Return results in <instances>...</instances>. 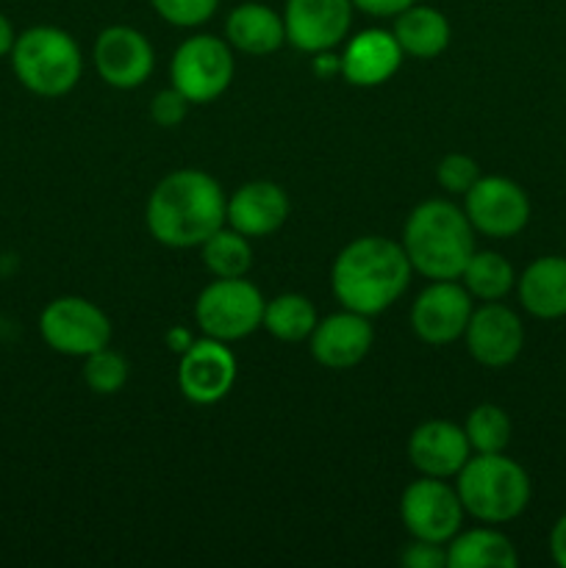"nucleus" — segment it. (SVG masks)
I'll use <instances>...</instances> for the list:
<instances>
[{
  "instance_id": "nucleus-24",
  "label": "nucleus",
  "mask_w": 566,
  "mask_h": 568,
  "mask_svg": "<svg viewBox=\"0 0 566 568\" xmlns=\"http://www.w3.org/2000/svg\"><path fill=\"white\" fill-rule=\"evenodd\" d=\"M316 322H320V316H316L314 303L309 297H303V294H277L275 300H266L261 327L270 336H275L277 342L297 344L314 333Z\"/></svg>"
},
{
  "instance_id": "nucleus-36",
  "label": "nucleus",
  "mask_w": 566,
  "mask_h": 568,
  "mask_svg": "<svg viewBox=\"0 0 566 568\" xmlns=\"http://www.w3.org/2000/svg\"><path fill=\"white\" fill-rule=\"evenodd\" d=\"M192 342H194V338L189 336L186 331H172L170 333V349H178V353H183V349H186Z\"/></svg>"
},
{
  "instance_id": "nucleus-35",
  "label": "nucleus",
  "mask_w": 566,
  "mask_h": 568,
  "mask_svg": "<svg viewBox=\"0 0 566 568\" xmlns=\"http://www.w3.org/2000/svg\"><path fill=\"white\" fill-rule=\"evenodd\" d=\"M14 39H17L14 26H11L9 17H6L3 11H0V59L11 53V48H14Z\"/></svg>"
},
{
  "instance_id": "nucleus-30",
  "label": "nucleus",
  "mask_w": 566,
  "mask_h": 568,
  "mask_svg": "<svg viewBox=\"0 0 566 568\" xmlns=\"http://www.w3.org/2000/svg\"><path fill=\"white\" fill-rule=\"evenodd\" d=\"M150 3H153L155 14L170 26L194 28L214 17L220 0H150Z\"/></svg>"
},
{
  "instance_id": "nucleus-21",
  "label": "nucleus",
  "mask_w": 566,
  "mask_h": 568,
  "mask_svg": "<svg viewBox=\"0 0 566 568\" xmlns=\"http://www.w3.org/2000/svg\"><path fill=\"white\" fill-rule=\"evenodd\" d=\"M228 44L247 55H270L286 39V26L275 9L264 3H242L225 20Z\"/></svg>"
},
{
  "instance_id": "nucleus-22",
  "label": "nucleus",
  "mask_w": 566,
  "mask_h": 568,
  "mask_svg": "<svg viewBox=\"0 0 566 568\" xmlns=\"http://www.w3.org/2000/svg\"><path fill=\"white\" fill-rule=\"evenodd\" d=\"M394 39L405 55L414 59H436L449 44V22L433 6L414 3L394 17Z\"/></svg>"
},
{
  "instance_id": "nucleus-32",
  "label": "nucleus",
  "mask_w": 566,
  "mask_h": 568,
  "mask_svg": "<svg viewBox=\"0 0 566 568\" xmlns=\"http://www.w3.org/2000/svg\"><path fill=\"white\" fill-rule=\"evenodd\" d=\"M403 566L408 568H447V547L433 541H414L403 549Z\"/></svg>"
},
{
  "instance_id": "nucleus-29",
  "label": "nucleus",
  "mask_w": 566,
  "mask_h": 568,
  "mask_svg": "<svg viewBox=\"0 0 566 568\" xmlns=\"http://www.w3.org/2000/svg\"><path fill=\"white\" fill-rule=\"evenodd\" d=\"M481 178V166L466 153H447L436 166V181L444 192L464 197Z\"/></svg>"
},
{
  "instance_id": "nucleus-9",
  "label": "nucleus",
  "mask_w": 566,
  "mask_h": 568,
  "mask_svg": "<svg viewBox=\"0 0 566 568\" xmlns=\"http://www.w3.org/2000/svg\"><path fill=\"white\" fill-rule=\"evenodd\" d=\"M464 514L458 491L438 477L414 480L400 499V516L411 538L444 544V547L461 530Z\"/></svg>"
},
{
  "instance_id": "nucleus-10",
  "label": "nucleus",
  "mask_w": 566,
  "mask_h": 568,
  "mask_svg": "<svg viewBox=\"0 0 566 568\" xmlns=\"http://www.w3.org/2000/svg\"><path fill=\"white\" fill-rule=\"evenodd\" d=\"M464 211L472 227L483 236L511 239L525 231L530 220V200L511 178L481 175L464 194Z\"/></svg>"
},
{
  "instance_id": "nucleus-16",
  "label": "nucleus",
  "mask_w": 566,
  "mask_h": 568,
  "mask_svg": "<svg viewBox=\"0 0 566 568\" xmlns=\"http://www.w3.org/2000/svg\"><path fill=\"white\" fill-rule=\"evenodd\" d=\"M311 355L325 369H353L370 355L375 331L370 316L355 314L344 308L342 314H331L316 322L314 333L309 336Z\"/></svg>"
},
{
  "instance_id": "nucleus-5",
  "label": "nucleus",
  "mask_w": 566,
  "mask_h": 568,
  "mask_svg": "<svg viewBox=\"0 0 566 568\" xmlns=\"http://www.w3.org/2000/svg\"><path fill=\"white\" fill-rule=\"evenodd\" d=\"M9 55L17 81L39 98H61L72 92L83 75L81 48L64 28H28L17 33Z\"/></svg>"
},
{
  "instance_id": "nucleus-6",
  "label": "nucleus",
  "mask_w": 566,
  "mask_h": 568,
  "mask_svg": "<svg viewBox=\"0 0 566 568\" xmlns=\"http://www.w3.org/2000/svg\"><path fill=\"white\" fill-rule=\"evenodd\" d=\"M264 294L244 277H216L200 292L194 320L200 331L220 342H239L264 322Z\"/></svg>"
},
{
  "instance_id": "nucleus-34",
  "label": "nucleus",
  "mask_w": 566,
  "mask_h": 568,
  "mask_svg": "<svg viewBox=\"0 0 566 568\" xmlns=\"http://www.w3.org/2000/svg\"><path fill=\"white\" fill-rule=\"evenodd\" d=\"M549 552H553L555 564L566 568V514L555 521L553 532H549Z\"/></svg>"
},
{
  "instance_id": "nucleus-2",
  "label": "nucleus",
  "mask_w": 566,
  "mask_h": 568,
  "mask_svg": "<svg viewBox=\"0 0 566 568\" xmlns=\"http://www.w3.org/2000/svg\"><path fill=\"white\" fill-rule=\"evenodd\" d=\"M411 272L403 244L386 236H358L333 261L331 286L344 308L375 316L403 297Z\"/></svg>"
},
{
  "instance_id": "nucleus-33",
  "label": "nucleus",
  "mask_w": 566,
  "mask_h": 568,
  "mask_svg": "<svg viewBox=\"0 0 566 568\" xmlns=\"http://www.w3.org/2000/svg\"><path fill=\"white\" fill-rule=\"evenodd\" d=\"M414 3L416 0H353L355 9H361L364 14L372 17H397L400 11H405Z\"/></svg>"
},
{
  "instance_id": "nucleus-7",
  "label": "nucleus",
  "mask_w": 566,
  "mask_h": 568,
  "mask_svg": "<svg viewBox=\"0 0 566 568\" xmlns=\"http://www.w3.org/2000/svg\"><path fill=\"white\" fill-rule=\"evenodd\" d=\"M233 70L236 61L228 39H216L211 33H198L178 44L170 64L172 87L189 103H211L220 98L231 87Z\"/></svg>"
},
{
  "instance_id": "nucleus-12",
  "label": "nucleus",
  "mask_w": 566,
  "mask_h": 568,
  "mask_svg": "<svg viewBox=\"0 0 566 568\" xmlns=\"http://www.w3.org/2000/svg\"><path fill=\"white\" fill-rule=\"evenodd\" d=\"M472 294L455 281H433L411 308V327L431 347H444L464 336L472 316Z\"/></svg>"
},
{
  "instance_id": "nucleus-14",
  "label": "nucleus",
  "mask_w": 566,
  "mask_h": 568,
  "mask_svg": "<svg viewBox=\"0 0 566 568\" xmlns=\"http://www.w3.org/2000/svg\"><path fill=\"white\" fill-rule=\"evenodd\" d=\"M155 64L153 44L131 26L103 28L94 39V70L109 87L139 89Z\"/></svg>"
},
{
  "instance_id": "nucleus-23",
  "label": "nucleus",
  "mask_w": 566,
  "mask_h": 568,
  "mask_svg": "<svg viewBox=\"0 0 566 568\" xmlns=\"http://www.w3.org/2000/svg\"><path fill=\"white\" fill-rule=\"evenodd\" d=\"M516 547L497 530H458L447 541V568H516Z\"/></svg>"
},
{
  "instance_id": "nucleus-13",
  "label": "nucleus",
  "mask_w": 566,
  "mask_h": 568,
  "mask_svg": "<svg viewBox=\"0 0 566 568\" xmlns=\"http://www.w3.org/2000/svg\"><path fill=\"white\" fill-rule=\"evenodd\" d=\"M353 9V0H286V39L303 53H325L350 33Z\"/></svg>"
},
{
  "instance_id": "nucleus-4",
  "label": "nucleus",
  "mask_w": 566,
  "mask_h": 568,
  "mask_svg": "<svg viewBox=\"0 0 566 568\" xmlns=\"http://www.w3.org/2000/svg\"><path fill=\"white\" fill-rule=\"evenodd\" d=\"M455 491L466 514L477 521L503 525L530 503V477L503 453H477L455 475Z\"/></svg>"
},
{
  "instance_id": "nucleus-11",
  "label": "nucleus",
  "mask_w": 566,
  "mask_h": 568,
  "mask_svg": "<svg viewBox=\"0 0 566 568\" xmlns=\"http://www.w3.org/2000/svg\"><path fill=\"white\" fill-rule=\"evenodd\" d=\"M236 355L220 338H198L181 353L178 386L194 405H214L228 397L236 383Z\"/></svg>"
},
{
  "instance_id": "nucleus-27",
  "label": "nucleus",
  "mask_w": 566,
  "mask_h": 568,
  "mask_svg": "<svg viewBox=\"0 0 566 568\" xmlns=\"http://www.w3.org/2000/svg\"><path fill=\"white\" fill-rule=\"evenodd\" d=\"M466 438L475 453H505L511 442V419L499 405L483 403L466 416Z\"/></svg>"
},
{
  "instance_id": "nucleus-26",
  "label": "nucleus",
  "mask_w": 566,
  "mask_h": 568,
  "mask_svg": "<svg viewBox=\"0 0 566 568\" xmlns=\"http://www.w3.org/2000/svg\"><path fill=\"white\" fill-rule=\"evenodd\" d=\"M200 247H203L205 270L214 277H244L253 264V247H250L247 236L233 227H220Z\"/></svg>"
},
{
  "instance_id": "nucleus-3",
  "label": "nucleus",
  "mask_w": 566,
  "mask_h": 568,
  "mask_svg": "<svg viewBox=\"0 0 566 568\" xmlns=\"http://www.w3.org/2000/svg\"><path fill=\"white\" fill-rule=\"evenodd\" d=\"M403 250L427 281H458L477 250L475 227L449 200H425L405 220Z\"/></svg>"
},
{
  "instance_id": "nucleus-1",
  "label": "nucleus",
  "mask_w": 566,
  "mask_h": 568,
  "mask_svg": "<svg viewBox=\"0 0 566 568\" xmlns=\"http://www.w3.org/2000/svg\"><path fill=\"white\" fill-rule=\"evenodd\" d=\"M225 211L228 197L216 178L203 170H175L150 192L148 227L166 247H200L225 227Z\"/></svg>"
},
{
  "instance_id": "nucleus-18",
  "label": "nucleus",
  "mask_w": 566,
  "mask_h": 568,
  "mask_svg": "<svg viewBox=\"0 0 566 568\" xmlns=\"http://www.w3.org/2000/svg\"><path fill=\"white\" fill-rule=\"evenodd\" d=\"M225 220L247 239H264L281 231L289 220V197L272 181H250L228 197Z\"/></svg>"
},
{
  "instance_id": "nucleus-17",
  "label": "nucleus",
  "mask_w": 566,
  "mask_h": 568,
  "mask_svg": "<svg viewBox=\"0 0 566 568\" xmlns=\"http://www.w3.org/2000/svg\"><path fill=\"white\" fill-rule=\"evenodd\" d=\"M472 458L464 427L447 419H431L416 427L408 438V460L422 477L449 480Z\"/></svg>"
},
{
  "instance_id": "nucleus-8",
  "label": "nucleus",
  "mask_w": 566,
  "mask_h": 568,
  "mask_svg": "<svg viewBox=\"0 0 566 568\" xmlns=\"http://www.w3.org/2000/svg\"><path fill=\"white\" fill-rule=\"evenodd\" d=\"M39 333L53 353L87 358L94 349L109 347L111 320L87 297H55L39 314Z\"/></svg>"
},
{
  "instance_id": "nucleus-20",
  "label": "nucleus",
  "mask_w": 566,
  "mask_h": 568,
  "mask_svg": "<svg viewBox=\"0 0 566 568\" xmlns=\"http://www.w3.org/2000/svg\"><path fill=\"white\" fill-rule=\"evenodd\" d=\"M519 303L536 320L566 316V258L544 255L536 258L516 281Z\"/></svg>"
},
{
  "instance_id": "nucleus-31",
  "label": "nucleus",
  "mask_w": 566,
  "mask_h": 568,
  "mask_svg": "<svg viewBox=\"0 0 566 568\" xmlns=\"http://www.w3.org/2000/svg\"><path fill=\"white\" fill-rule=\"evenodd\" d=\"M189 105L192 103H189V100L183 98L175 87L161 89V92L153 98V103H150V116H153L155 125L178 128L183 120H186Z\"/></svg>"
},
{
  "instance_id": "nucleus-25",
  "label": "nucleus",
  "mask_w": 566,
  "mask_h": 568,
  "mask_svg": "<svg viewBox=\"0 0 566 568\" xmlns=\"http://www.w3.org/2000/svg\"><path fill=\"white\" fill-rule=\"evenodd\" d=\"M466 292L483 303H499L516 286L514 266L494 250H475L466 270L461 272Z\"/></svg>"
},
{
  "instance_id": "nucleus-19",
  "label": "nucleus",
  "mask_w": 566,
  "mask_h": 568,
  "mask_svg": "<svg viewBox=\"0 0 566 568\" xmlns=\"http://www.w3.org/2000/svg\"><path fill=\"white\" fill-rule=\"evenodd\" d=\"M403 55V48L392 31L370 28L350 39L338 61H342L344 81H350L353 87H381L400 70Z\"/></svg>"
},
{
  "instance_id": "nucleus-15",
  "label": "nucleus",
  "mask_w": 566,
  "mask_h": 568,
  "mask_svg": "<svg viewBox=\"0 0 566 568\" xmlns=\"http://www.w3.org/2000/svg\"><path fill=\"white\" fill-rule=\"evenodd\" d=\"M464 338L466 349L477 364L488 369H503L519 358L525 347V327L508 305L483 303L481 308L472 311Z\"/></svg>"
},
{
  "instance_id": "nucleus-28",
  "label": "nucleus",
  "mask_w": 566,
  "mask_h": 568,
  "mask_svg": "<svg viewBox=\"0 0 566 568\" xmlns=\"http://www.w3.org/2000/svg\"><path fill=\"white\" fill-rule=\"evenodd\" d=\"M128 372H131L128 361L122 358L117 349L103 347V349H94L92 355H87V364H83V381H87V386L92 388L94 394L109 397V394L122 392V386L128 383Z\"/></svg>"
}]
</instances>
